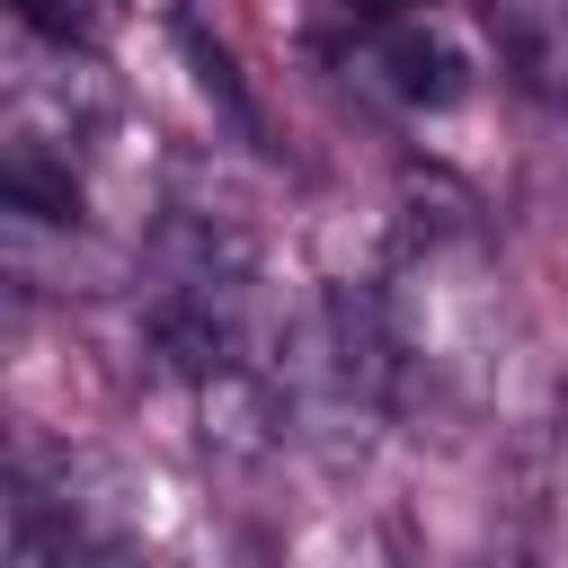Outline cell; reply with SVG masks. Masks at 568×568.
<instances>
[{
	"label": "cell",
	"mask_w": 568,
	"mask_h": 568,
	"mask_svg": "<svg viewBox=\"0 0 568 568\" xmlns=\"http://www.w3.org/2000/svg\"><path fill=\"white\" fill-rule=\"evenodd\" d=\"M328 18H355V36H382L390 18H408V0H328Z\"/></svg>",
	"instance_id": "obj_4"
},
{
	"label": "cell",
	"mask_w": 568,
	"mask_h": 568,
	"mask_svg": "<svg viewBox=\"0 0 568 568\" xmlns=\"http://www.w3.org/2000/svg\"><path fill=\"white\" fill-rule=\"evenodd\" d=\"M364 71L399 98V106H453L470 89V62L453 36H435L426 18H390L382 36H364Z\"/></svg>",
	"instance_id": "obj_2"
},
{
	"label": "cell",
	"mask_w": 568,
	"mask_h": 568,
	"mask_svg": "<svg viewBox=\"0 0 568 568\" xmlns=\"http://www.w3.org/2000/svg\"><path fill=\"white\" fill-rule=\"evenodd\" d=\"M18 27H36L44 44H89L106 27V0H9Z\"/></svg>",
	"instance_id": "obj_3"
},
{
	"label": "cell",
	"mask_w": 568,
	"mask_h": 568,
	"mask_svg": "<svg viewBox=\"0 0 568 568\" xmlns=\"http://www.w3.org/2000/svg\"><path fill=\"white\" fill-rule=\"evenodd\" d=\"M195 408H204V453H213V462H266V453L284 444V426H293L275 373H257L248 355L222 364L213 382H195Z\"/></svg>",
	"instance_id": "obj_1"
},
{
	"label": "cell",
	"mask_w": 568,
	"mask_h": 568,
	"mask_svg": "<svg viewBox=\"0 0 568 568\" xmlns=\"http://www.w3.org/2000/svg\"><path fill=\"white\" fill-rule=\"evenodd\" d=\"M89 568H169V559H160V550H142V541L124 532V541H106V550H98Z\"/></svg>",
	"instance_id": "obj_5"
}]
</instances>
